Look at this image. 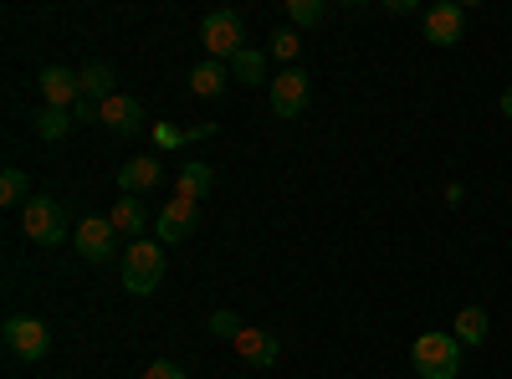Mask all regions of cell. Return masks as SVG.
I'll use <instances>...</instances> for the list:
<instances>
[{"instance_id":"obj_17","label":"cell","mask_w":512,"mask_h":379,"mask_svg":"<svg viewBox=\"0 0 512 379\" xmlns=\"http://www.w3.org/2000/svg\"><path fill=\"white\" fill-rule=\"evenodd\" d=\"M210 185H216V175H210V164H185V170H180V180H175V195L200 205V200L210 195Z\"/></svg>"},{"instance_id":"obj_11","label":"cell","mask_w":512,"mask_h":379,"mask_svg":"<svg viewBox=\"0 0 512 379\" xmlns=\"http://www.w3.org/2000/svg\"><path fill=\"white\" fill-rule=\"evenodd\" d=\"M113 221L108 216H88L77 226V236H72V246H77V257H88V262H108L113 257Z\"/></svg>"},{"instance_id":"obj_10","label":"cell","mask_w":512,"mask_h":379,"mask_svg":"<svg viewBox=\"0 0 512 379\" xmlns=\"http://www.w3.org/2000/svg\"><path fill=\"white\" fill-rule=\"evenodd\" d=\"M36 88H41V98H47V108H77L82 103V77L77 72H67V67H47L36 77Z\"/></svg>"},{"instance_id":"obj_27","label":"cell","mask_w":512,"mask_h":379,"mask_svg":"<svg viewBox=\"0 0 512 379\" xmlns=\"http://www.w3.org/2000/svg\"><path fill=\"white\" fill-rule=\"evenodd\" d=\"M384 11H390V16H410L415 0H384Z\"/></svg>"},{"instance_id":"obj_22","label":"cell","mask_w":512,"mask_h":379,"mask_svg":"<svg viewBox=\"0 0 512 379\" xmlns=\"http://www.w3.org/2000/svg\"><path fill=\"white\" fill-rule=\"evenodd\" d=\"M26 200H31V180H26L21 170L0 175V205H21V210H26Z\"/></svg>"},{"instance_id":"obj_5","label":"cell","mask_w":512,"mask_h":379,"mask_svg":"<svg viewBox=\"0 0 512 379\" xmlns=\"http://www.w3.org/2000/svg\"><path fill=\"white\" fill-rule=\"evenodd\" d=\"M0 339H6V349H11L16 359L36 364V359H47V349H52V328L41 323V318H6Z\"/></svg>"},{"instance_id":"obj_4","label":"cell","mask_w":512,"mask_h":379,"mask_svg":"<svg viewBox=\"0 0 512 379\" xmlns=\"http://www.w3.org/2000/svg\"><path fill=\"white\" fill-rule=\"evenodd\" d=\"M241 16L236 11H205V21H200V41H205V52H210V62H226L231 67V57L236 52H246L241 47Z\"/></svg>"},{"instance_id":"obj_21","label":"cell","mask_w":512,"mask_h":379,"mask_svg":"<svg viewBox=\"0 0 512 379\" xmlns=\"http://www.w3.org/2000/svg\"><path fill=\"white\" fill-rule=\"evenodd\" d=\"M210 123H200V129H169V123H154V144L159 149H185L190 139H205Z\"/></svg>"},{"instance_id":"obj_1","label":"cell","mask_w":512,"mask_h":379,"mask_svg":"<svg viewBox=\"0 0 512 379\" xmlns=\"http://www.w3.org/2000/svg\"><path fill=\"white\" fill-rule=\"evenodd\" d=\"M164 282V246L139 236V241H128L123 251V292H134V298H149V292Z\"/></svg>"},{"instance_id":"obj_26","label":"cell","mask_w":512,"mask_h":379,"mask_svg":"<svg viewBox=\"0 0 512 379\" xmlns=\"http://www.w3.org/2000/svg\"><path fill=\"white\" fill-rule=\"evenodd\" d=\"M144 379H185V369H180V364H169V359H154V364L144 369Z\"/></svg>"},{"instance_id":"obj_15","label":"cell","mask_w":512,"mask_h":379,"mask_svg":"<svg viewBox=\"0 0 512 379\" xmlns=\"http://www.w3.org/2000/svg\"><path fill=\"white\" fill-rule=\"evenodd\" d=\"M226 82H231V67H226V62H200V67L190 72V93H195V98H221Z\"/></svg>"},{"instance_id":"obj_23","label":"cell","mask_w":512,"mask_h":379,"mask_svg":"<svg viewBox=\"0 0 512 379\" xmlns=\"http://www.w3.org/2000/svg\"><path fill=\"white\" fill-rule=\"evenodd\" d=\"M323 16H328L323 0H287V21L292 26H318Z\"/></svg>"},{"instance_id":"obj_9","label":"cell","mask_w":512,"mask_h":379,"mask_svg":"<svg viewBox=\"0 0 512 379\" xmlns=\"http://www.w3.org/2000/svg\"><path fill=\"white\" fill-rule=\"evenodd\" d=\"M466 31V6L456 0H441V6L425 11V41H436V47H456Z\"/></svg>"},{"instance_id":"obj_18","label":"cell","mask_w":512,"mask_h":379,"mask_svg":"<svg viewBox=\"0 0 512 379\" xmlns=\"http://www.w3.org/2000/svg\"><path fill=\"white\" fill-rule=\"evenodd\" d=\"M77 77H82V98H98V103H103V98H113V82H118V77H113V67H108V62H88Z\"/></svg>"},{"instance_id":"obj_29","label":"cell","mask_w":512,"mask_h":379,"mask_svg":"<svg viewBox=\"0 0 512 379\" xmlns=\"http://www.w3.org/2000/svg\"><path fill=\"white\" fill-rule=\"evenodd\" d=\"M502 118H512V88L502 93Z\"/></svg>"},{"instance_id":"obj_28","label":"cell","mask_w":512,"mask_h":379,"mask_svg":"<svg viewBox=\"0 0 512 379\" xmlns=\"http://www.w3.org/2000/svg\"><path fill=\"white\" fill-rule=\"evenodd\" d=\"M72 118H98V103H88V98H82V103L72 108Z\"/></svg>"},{"instance_id":"obj_24","label":"cell","mask_w":512,"mask_h":379,"mask_svg":"<svg viewBox=\"0 0 512 379\" xmlns=\"http://www.w3.org/2000/svg\"><path fill=\"white\" fill-rule=\"evenodd\" d=\"M297 52H303V36H297V31H272V47H267V57L292 62Z\"/></svg>"},{"instance_id":"obj_20","label":"cell","mask_w":512,"mask_h":379,"mask_svg":"<svg viewBox=\"0 0 512 379\" xmlns=\"http://www.w3.org/2000/svg\"><path fill=\"white\" fill-rule=\"evenodd\" d=\"M31 123H36V134L47 139V144H57V139H62V134L72 129V113H67V108H41V113H36Z\"/></svg>"},{"instance_id":"obj_3","label":"cell","mask_w":512,"mask_h":379,"mask_svg":"<svg viewBox=\"0 0 512 379\" xmlns=\"http://www.w3.org/2000/svg\"><path fill=\"white\" fill-rule=\"evenodd\" d=\"M21 231H26V241H36V246H62V241H67L62 205H57L52 195H31L26 210H21Z\"/></svg>"},{"instance_id":"obj_8","label":"cell","mask_w":512,"mask_h":379,"mask_svg":"<svg viewBox=\"0 0 512 379\" xmlns=\"http://www.w3.org/2000/svg\"><path fill=\"white\" fill-rule=\"evenodd\" d=\"M98 123H103V129H113L118 139H128V134H139L149 118H144V103H139V98L113 93V98H103V103H98Z\"/></svg>"},{"instance_id":"obj_16","label":"cell","mask_w":512,"mask_h":379,"mask_svg":"<svg viewBox=\"0 0 512 379\" xmlns=\"http://www.w3.org/2000/svg\"><path fill=\"white\" fill-rule=\"evenodd\" d=\"M451 328H456V344H461V349H477V344H487V328H492V323H487L482 308H461Z\"/></svg>"},{"instance_id":"obj_13","label":"cell","mask_w":512,"mask_h":379,"mask_svg":"<svg viewBox=\"0 0 512 379\" xmlns=\"http://www.w3.org/2000/svg\"><path fill=\"white\" fill-rule=\"evenodd\" d=\"M159 180H164V170H159V159H154V154L128 159L123 170H118V190H123V195H144V190H154Z\"/></svg>"},{"instance_id":"obj_12","label":"cell","mask_w":512,"mask_h":379,"mask_svg":"<svg viewBox=\"0 0 512 379\" xmlns=\"http://www.w3.org/2000/svg\"><path fill=\"white\" fill-rule=\"evenodd\" d=\"M236 354H241L246 364H256V369H272L282 349H277V339H272L267 328H241V333H236Z\"/></svg>"},{"instance_id":"obj_25","label":"cell","mask_w":512,"mask_h":379,"mask_svg":"<svg viewBox=\"0 0 512 379\" xmlns=\"http://www.w3.org/2000/svg\"><path fill=\"white\" fill-rule=\"evenodd\" d=\"M246 323L241 318H231V313H210V333H221V339H236Z\"/></svg>"},{"instance_id":"obj_6","label":"cell","mask_w":512,"mask_h":379,"mask_svg":"<svg viewBox=\"0 0 512 379\" xmlns=\"http://www.w3.org/2000/svg\"><path fill=\"white\" fill-rule=\"evenodd\" d=\"M308 93H313V77H308L303 67H282V72L272 77V113H277V118H303Z\"/></svg>"},{"instance_id":"obj_14","label":"cell","mask_w":512,"mask_h":379,"mask_svg":"<svg viewBox=\"0 0 512 379\" xmlns=\"http://www.w3.org/2000/svg\"><path fill=\"white\" fill-rule=\"evenodd\" d=\"M113 231L118 236H128V241H139L144 236V226H149V205L139 200V195H118V205H113Z\"/></svg>"},{"instance_id":"obj_19","label":"cell","mask_w":512,"mask_h":379,"mask_svg":"<svg viewBox=\"0 0 512 379\" xmlns=\"http://www.w3.org/2000/svg\"><path fill=\"white\" fill-rule=\"evenodd\" d=\"M231 77L236 82H246V88H251V82H267V52H236L231 57Z\"/></svg>"},{"instance_id":"obj_7","label":"cell","mask_w":512,"mask_h":379,"mask_svg":"<svg viewBox=\"0 0 512 379\" xmlns=\"http://www.w3.org/2000/svg\"><path fill=\"white\" fill-rule=\"evenodd\" d=\"M195 221H200V205L175 195L169 205H159V216H154V241H159V246H175V241H185V236L195 231Z\"/></svg>"},{"instance_id":"obj_2","label":"cell","mask_w":512,"mask_h":379,"mask_svg":"<svg viewBox=\"0 0 512 379\" xmlns=\"http://www.w3.org/2000/svg\"><path fill=\"white\" fill-rule=\"evenodd\" d=\"M410 364L420 379H456L461 374V344H456V333H420L415 349H410Z\"/></svg>"}]
</instances>
